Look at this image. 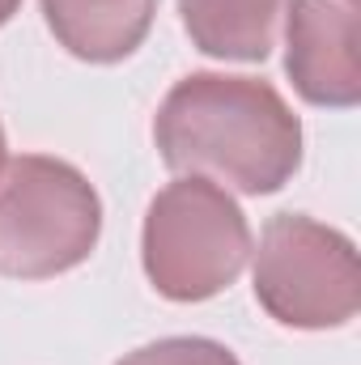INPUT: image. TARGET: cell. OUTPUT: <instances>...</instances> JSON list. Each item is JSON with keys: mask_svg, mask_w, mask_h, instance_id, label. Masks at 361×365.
<instances>
[{"mask_svg": "<svg viewBox=\"0 0 361 365\" xmlns=\"http://www.w3.org/2000/svg\"><path fill=\"white\" fill-rule=\"evenodd\" d=\"M153 140L171 170L221 179L243 195H272L302 166L298 115L255 77H183L153 115Z\"/></svg>", "mask_w": 361, "mask_h": 365, "instance_id": "cell-1", "label": "cell"}, {"mask_svg": "<svg viewBox=\"0 0 361 365\" xmlns=\"http://www.w3.org/2000/svg\"><path fill=\"white\" fill-rule=\"evenodd\" d=\"M289 0H179L187 38L213 60L260 64L276 47Z\"/></svg>", "mask_w": 361, "mask_h": 365, "instance_id": "cell-7", "label": "cell"}, {"mask_svg": "<svg viewBox=\"0 0 361 365\" xmlns=\"http://www.w3.org/2000/svg\"><path fill=\"white\" fill-rule=\"evenodd\" d=\"M115 365H243L225 344L204 340V336H171L158 344H145L136 353H128Z\"/></svg>", "mask_w": 361, "mask_h": 365, "instance_id": "cell-8", "label": "cell"}, {"mask_svg": "<svg viewBox=\"0 0 361 365\" xmlns=\"http://www.w3.org/2000/svg\"><path fill=\"white\" fill-rule=\"evenodd\" d=\"M17 9H21V0H0V26H4V21L17 13Z\"/></svg>", "mask_w": 361, "mask_h": 365, "instance_id": "cell-9", "label": "cell"}, {"mask_svg": "<svg viewBox=\"0 0 361 365\" xmlns=\"http://www.w3.org/2000/svg\"><path fill=\"white\" fill-rule=\"evenodd\" d=\"M255 302L280 327H345L361 306L353 238L306 212H276L255 251Z\"/></svg>", "mask_w": 361, "mask_h": 365, "instance_id": "cell-4", "label": "cell"}, {"mask_svg": "<svg viewBox=\"0 0 361 365\" xmlns=\"http://www.w3.org/2000/svg\"><path fill=\"white\" fill-rule=\"evenodd\" d=\"M141 259L149 284L171 302H208L251 259V225L234 195L213 179L166 182L145 212Z\"/></svg>", "mask_w": 361, "mask_h": 365, "instance_id": "cell-2", "label": "cell"}, {"mask_svg": "<svg viewBox=\"0 0 361 365\" xmlns=\"http://www.w3.org/2000/svg\"><path fill=\"white\" fill-rule=\"evenodd\" d=\"M102 234V200L90 179L43 153L0 170V276L47 280L86 264Z\"/></svg>", "mask_w": 361, "mask_h": 365, "instance_id": "cell-3", "label": "cell"}, {"mask_svg": "<svg viewBox=\"0 0 361 365\" xmlns=\"http://www.w3.org/2000/svg\"><path fill=\"white\" fill-rule=\"evenodd\" d=\"M158 0H43V17L64 51L86 64H119L128 60L149 26Z\"/></svg>", "mask_w": 361, "mask_h": 365, "instance_id": "cell-6", "label": "cell"}, {"mask_svg": "<svg viewBox=\"0 0 361 365\" xmlns=\"http://www.w3.org/2000/svg\"><path fill=\"white\" fill-rule=\"evenodd\" d=\"M0 170H4V128H0Z\"/></svg>", "mask_w": 361, "mask_h": 365, "instance_id": "cell-10", "label": "cell"}, {"mask_svg": "<svg viewBox=\"0 0 361 365\" xmlns=\"http://www.w3.org/2000/svg\"><path fill=\"white\" fill-rule=\"evenodd\" d=\"M285 73L310 106L349 110L361 102L357 13L345 0L285 4Z\"/></svg>", "mask_w": 361, "mask_h": 365, "instance_id": "cell-5", "label": "cell"}, {"mask_svg": "<svg viewBox=\"0 0 361 365\" xmlns=\"http://www.w3.org/2000/svg\"><path fill=\"white\" fill-rule=\"evenodd\" d=\"M345 4H353V0H345Z\"/></svg>", "mask_w": 361, "mask_h": 365, "instance_id": "cell-11", "label": "cell"}]
</instances>
